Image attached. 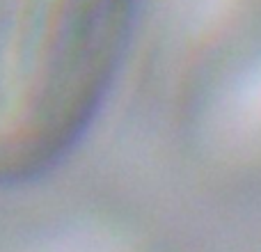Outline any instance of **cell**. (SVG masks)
<instances>
[{
  "instance_id": "1",
  "label": "cell",
  "mask_w": 261,
  "mask_h": 252,
  "mask_svg": "<svg viewBox=\"0 0 261 252\" xmlns=\"http://www.w3.org/2000/svg\"><path fill=\"white\" fill-rule=\"evenodd\" d=\"M227 129L239 140L261 138V67L236 85L227 99Z\"/></svg>"
}]
</instances>
